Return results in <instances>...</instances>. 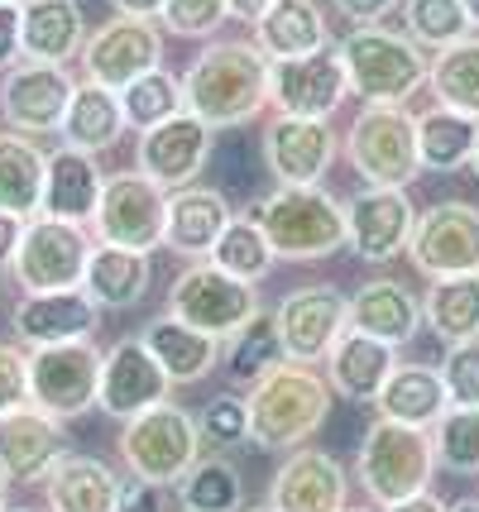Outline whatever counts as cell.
<instances>
[{
	"instance_id": "cell-12",
	"label": "cell",
	"mask_w": 479,
	"mask_h": 512,
	"mask_svg": "<svg viewBox=\"0 0 479 512\" xmlns=\"http://www.w3.org/2000/svg\"><path fill=\"white\" fill-rule=\"evenodd\" d=\"M350 96L341 48L326 44L302 58H269V106L278 115H307V120H331Z\"/></svg>"
},
{
	"instance_id": "cell-28",
	"label": "cell",
	"mask_w": 479,
	"mask_h": 512,
	"mask_svg": "<svg viewBox=\"0 0 479 512\" xmlns=\"http://www.w3.org/2000/svg\"><path fill=\"white\" fill-rule=\"evenodd\" d=\"M393 345H384V340H374V335L365 331H350L331 345V355H326V379H331V388L341 393V398L350 402H374L379 398V388L388 383V374H393Z\"/></svg>"
},
{
	"instance_id": "cell-13",
	"label": "cell",
	"mask_w": 479,
	"mask_h": 512,
	"mask_svg": "<svg viewBox=\"0 0 479 512\" xmlns=\"http://www.w3.org/2000/svg\"><path fill=\"white\" fill-rule=\"evenodd\" d=\"M408 259L427 278L479 273V206L470 201H436L427 206L408 240Z\"/></svg>"
},
{
	"instance_id": "cell-9",
	"label": "cell",
	"mask_w": 479,
	"mask_h": 512,
	"mask_svg": "<svg viewBox=\"0 0 479 512\" xmlns=\"http://www.w3.org/2000/svg\"><path fill=\"white\" fill-rule=\"evenodd\" d=\"M101 398V350L92 340H58L29 350V402L48 417H87Z\"/></svg>"
},
{
	"instance_id": "cell-51",
	"label": "cell",
	"mask_w": 479,
	"mask_h": 512,
	"mask_svg": "<svg viewBox=\"0 0 479 512\" xmlns=\"http://www.w3.org/2000/svg\"><path fill=\"white\" fill-rule=\"evenodd\" d=\"M20 235H24V216H15V211H0V268L15 259Z\"/></svg>"
},
{
	"instance_id": "cell-37",
	"label": "cell",
	"mask_w": 479,
	"mask_h": 512,
	"mask_svg": "<svg viewBox=\"0 0 479 512\" xmlns=\"http://www.w3.org/2000/svg\"><path fill=\"white\" fill-rule=\"evenodd\" d=\"M479 139V120L451 106H432L427 115H417V154H422V173H456L470 168Z\"/></svg>"
},
{
	"instance_id": "cell-33",
	"label": "cell",
	"mask_w": 479,
	"mask_h": 512,
	"mask_svg": "<svg viewBox=\"0 0 479 512\" xmlns=\"http://www.w3.org/2000/svg\"><path fill=\"white\" fill-rule=\"evenodd\" d=\"M144 345L154 350V359L163 364V374L173 379V388L202 383L206 374L221 364V340L197 331V326H187V321H178V316L154 321V326L144 331Z\"/></svg>"
},
{
	"instance_id": "cell-19",
	"label": "cell",
	"mask_w": 479,
	"mask_h": 512,
	"mask_svg": "<svg viewBox=\"0 0 479 512\" xmlns=\"http://www.w3.org/2000/svg\"><path fill=\"white\" fill-rule=\"evenodd\" d=\"M211 139H216V130L206 125L202 115L192 111L168 115L163 125L139 134V173H149L168 192L192 187L202 178L206 158H211Z\"/></svg>"
},
{
	"instance_id": "cell-59",
	"label": "cell",
	"mask_w": 479,
	"mask_h": 512,
	"mask_svg": "<svg viewBox=\"0 0 479 512\" xmlns=\"http://www.w3.org/2000/svg\"><path fill=\"white\" fill-rule=\"evenodd\" d=\"M240 512H278L274 503H259V508H240Z\"/></svg>"
},
{
	"instance_id": "cell-26",
	"label": "cell",
	"mask_w": 479,
	"mask_h": 512,
	"mask_svg": "<svg viewBox=\"0 0 479 512\" xmlns=\"http://www.w3.org/2000/svg\"><path fill=\"white\" fill-rule=\"evenodd\" d=\"M20 39L29 63H58L68 67L82 58L87 44V20L77 0H24L20 5Z\"/></svg>"
},
{
	"instance_id": "cell-16",
	"label": "cell",
	"mask_w": 479,
	"mask_h": 512,
	"mask_svg": "<svg viewBox=\"0 0 479 512\" xmlns=\"http://www.w3.org/2000/svg\"><path fill=\"white\" fill-rule=\"evenodd\" d=\"M77 91V77L58 63H29L5 72L0 82V115L5 125L20 134H58L63 130V115H68V101Z\"/></svg>"
},
{
	"instance_id": "cell-42",
	"label": "cell",
	"mask_w": 479,
	"mask_h": 512,
	"mask_svg": "<svg viewBox=\"0 0 479 512\" xmlns=\"http://www.w3.org/2000/svg\"><path fill=\"white\" fill-rule=\"evenodd\" d=\"M274 259H278L274 245H269L264 225L254 221V216H230L226 235L211 249V264H221L226 273L245 278V283H259V278L274 268Z\"/></svg>"
},
{
	"instance_id": "cell-35",
	"label": "cell",
	"mask_w": 479,
	"mask_h": 512,
	"mask_svg": "<svg viewBox=\"0 0 479 512\" xmlns=\"http://www.w3.org/2000/svg\"><path fill=\"white\" fill-rule=\"evenodd\" d=\"M63 144L72 149H87V154H106L120 144L125 134V111H120V91L101 87V82H77L63 115Z\"/></svg>"
},
{
	"instance_id": "cell-30",
	"label": "cell",
	"mask_w": 479,
	"mask_h": 512,
	"mask_svg": "<svg viewBox=\"0 0 479 512\" xmlns=\"http://www.w3.org/2000/svg\"><path fill=\"white\" fill-rule=\"evenodd\" d=\"M374 407H379V417H388V422H408V426H427L432 431L441 422V412L451 407V393H446L441 369H432V364H393V374L379 388Z\"/></svg>"
},
{
	"instance_id": "cell-31",
	"label": "cell",
	"mask_w": 479,
	"mask_h": 512,
	"mask_svg": "<svg viewBox=\"0 0 479 512\" xmlns=\"http://www.w3.org/2000/svg\"><path fill=\"white\" fill-rule=\"evenodd\" d=\"M149 278H154L149 254L125 249V245H92V259H87V278H82V288H87V297H92L101 312H125V307L144 302Z\"/></svg>"
},
{
	"instance_id": "cell-18",
	"label": "cell",
	"mask_w": 479,
	"mask_h": 512,
	"mask_svg": "<svg viewBox=\"0 0 479 512\" xmlns=\"http://www.w3.org/2000/svg\"><path fill=\"white\" fill-rule=\"evenodd\" d=\"M417 206L408 187H365L355 201H345V245L365 264H388L408 254Z\"/></svg>"
},
{
	"instance_id": "cell-41",
	"label": "cell",
	"mask_w": 479,
	"mask_h": 512,
	"mask_svg": "<svg viewBox=\"0 0 479 512\" xmlns=\"http://www.w3.org/2000/svg\"><path fill=\"white\" fill-rule=\"evenodd\" d=\"M120 111H125V125H130V130H139V134L154 130L168 115L187 111L183 77H173V72H163V67L144 72V77H135L130 87L120 91Z\"/></svg>"
},
{
	"instance_id": "cell-21",
	"label": "cell",
	"mask_w": 479,
	"mask_h": 512,
	"mask_svg": "<svg viewBox=\"0 0 479 512\" xmlns=\"http://www.w3.org/2000/svg\"><path fill=\"white\" fill-rule=\"evenodd\" d=\"M345 493H350V479H345L336 455L297 446L278 465L274 484H269V503L278 512H341Z\"/></svg>"
},
{
	"instance_id": "cell-7",
	"label": "cell",
	"mask_w": 479,
	"mask_h": 512,
	"mask_svg": "<svg viewBox=\"0 0 479 512\" xmlns=\"http://www.w3.org/2000/svg\"><path fill=\"white\" fill-rule=\"evenodd\" d=\"M345 158L369 187H408L422 173L417 115L408 106H365L350 120Z\"/></svg>"
},
{
	"instance_id": "cell-20",
	"label": "cell",
	"mask_w": 479,
	"mask_h": 512,
	"mask_svg": "<svg viewBox=\"0 0 479 512\" xmlns=\"http://www.w3.org/2000/svg\"><path fill=\"white\" fill-rule=\"evenodd\" d=\"M336 158V134L326 120L307 115H274L264 130V163L278 187H317Z\"/></svg>"
},
{
	"instance_id": "cell-49",
	"label": "cell",
	"mask_w": 479,
	"mask_h": 512,
	"mask_svg": "<svg viewBox=\"0 0 479 512\" xmlns=\"http://www.w3.org/2000/svg\"><path fill=\"white\" fill-rule=\"evenodd\" d=\"M15 58H24V39H20V5L0 0V67H15Z\"/></svg>"
},
{
	"instance_id": "cell-50",
	"label": "cell",
	"mask_w": 479,
	"mask_h": 512,
	"mask_svg": "<svg viewBox=\"0 0 479 512\" xmlns=\"http://www.w3.org/2000/svg\"><path fill=\"white\" fill-rule=\"evenodd\" d=\"M331 5H336L350 24H379L384 15H393L403 0H331Z\"/></svg>"
},
{
	"instance_id": "cell-62",
	"label": "cell",
	"mask_w": 479,
	"mask_h": 512,
	"mask_svg": "<svg viewBox=\"0 0 479 512\" xmlns=\"http://www.w3.org/2000/svg\"><path fill=\"white\" fill-rule=\"evenodd\" d=\"M10 5H24V0H10Z\"/></svg>"
},
{
	"instance_id": "cell-8",
	"label": "cell",
	"mask_w": 479,
	"mask_h": 512,
	"mask_svg": "<svg viewBox=\"0 0 479 512\" xmlns=\"http://www.w3.org/2000/svg\"><path fill=\"white\" fill-rule=\"evenodd\" d=\"M254 312H259L254 283L226 273V268L211 264V259H192L173 278V292H168V316H178V321L216 335V340H230Z\"/></svg>"
},
{
	"instance_id": "cell-23",
	"label": "cell",
	"mask_w": 479,
	"mask_h": 512,
	"mask_svg": "<svg viewBox=\"0 0 479 512\" xmlns=\"http://www.w3.org/2000/svg\"><path fill=\"white\" fill-rule=\"evenodd\" d=\"M101 321L87 288H63V292H24V302L15 307L10 326L20 335V345L39 350V345H58V340H87Z\"/></svg>"
},
{
	"instance_id": "cell-17",
	"label": "cell",
	"mask_w": 479,
	"mask_h": 512,
	"mask_svg": "<svg viewBox=\"0 0 479 512\" xmlns=\"http://www.w3.org/2000/svg\"><path fill=\"white\" fill-rule=\"evenodd\" d=\"M274 321L288 359L321 364L331 355V345L350 331V297H341L331 283H312V288L288 292L274 307Z\"/></svg>"
},
{
	"instance_id": "cell-53",
	"label": "cell",
	"mask_w": 479,
	"mask_h": 512,
	"mask_svg": "<svg viewBox=\"0 0 479 512\" xmlns=\"http://www.w3.org/2000/svg\"><path fill=\"white\" fill-rule=\"evenodd\" d=\"M115 15H135V20H154L163 10V0H111Z\"/></svg>"
},
{
	"instance_id": "cell-2",
	"label": "cell",
	"mask_w": 479,
	"mask_h": 512,
	"mask_svg": "<svg viewBox=\"0 0 479 512\" xmlns=\"http://www.w3.org/2000/svg\"><path fill=\"white\" fill-rule=\"evenodd\" d=\"M331 398H336V388L317 374V364L283 359L278 369L250 383V398H245L250 441L259 450H297L307 436H317L326 426Z\"/></svg>"
},
{
	"instance_id": "cell-10",
	"label": "cell",
	"mask_w": 479,
	"mask_h": 512,
	"mask_svg": "<svg viewBox=\"0 0 479 512\" xmlns=\"http://www.w3.org/2000/svg\"><path fill=\"white\" fill-rule=\"evenodd\" d=\"M87 259H92V240L77 221H58V216H29L15 249V278L24 292H63L82 288L87 278Z\"/></svg>"
},
{
	"instance_id": "cell-11",
	"label": "cell",
	"mask_w": 479,
	"mask_h": 512,
	"mask_svg": "<svg viewBox=\"0 0 479 512\" xmlns=\"http://www.w3.org/2000/svg\"><path fill=\"white\" fill-rule=\"evenodd\" d=\"M168 230V187L149 178V173H115L101 187V206H96V235L101 245H125L139 254H154Z\"/></svg>"
},
{
	"instance_id": "cell-47",
	"label": "cell",
	"mask_w": 479,
	"mask_h": 512,
	"mask_svg": "<svg viewBox=\"0 0 479 512\" xmlns=\"http://www.w3.org/2000/svg\"><path fill=\"white\" fill-rule=\"evenodd\" d=\"M441 379H446V393L456 407H470L479 402V340H465V345H446V359H441Z\"/></svg>"
},
{
	"instance_id": "cell-57",
	"label": "cell",
	"mask_w": 479,
	"mask_h": 512,
	"mask_svg": "<svg viewBox=\"0 0 479 512\" xmlns=\"http://www.w3.org/2000/svg\"><path fill=\"white\" fill-rule=\"evenodd\" d=\"M10 508V479H5V474H0V512Z\"/></svg>"
},
{
	"instance_id": "cell-27",
	"label": "cell",
	"mask_w": 479,
	"mask_h": 512,
	"mask_svg": "<svg viewBox=\"0 0 479 512\" xmlns=\"http://www.w3.org/2000/svg\"><path fill=\"white\" fill-rule=\"evenodd\" d=\"M101 168L87 149H72L63 144L58 154H48V173H44V216L58 221H77L87 225L96 221V206H101Z\"/></svg>"
},
{
	"instance_id": "cell-45",
	"label": "cell",
	"mask_w": 479,
	"mask_h": 512,
	"mask_svg": "<svg viewBox=\"0 0 479 512\" xmlns=\"http://www.w3.org/2000/svg\"><path fill=\"white\" fill-rule=\"evenodd\" d=\"M159 20L178 39H211L230 20V5L226 0H163Z\"/></svg>"
},
{
	"instance_id": "cell-56",
	"label": "cell",
	"mask_w": 479,
	"mask_h": 512,
	"mask_svg": "<svg viewBox=\"0 0 479 512\" xmlns=\"http://www.w3.org/2000/svg\"><path fill=\"white\" fill-rule=\"evenodd\" d=\"M446 512H479V498H460V503H451Z\"/></svg>"
},
{
	"instance_id": "cell-3",
	"label": "cell",
	"mask_w": 479,
	"mask_h": 512,
	"mask_svg": "<svg viewBox=\"0 0 479 512\" xmlns=\"http://www.w3.org/2000/svg\"><path fill=\"white\" fill-rule=\"evenodd\" d=\"M336 48L350 77V96H360L365 106H408L422 91L427 63H432L408 34L384 24H355Z\"/></svg>"
},
{
	"instance_id": "cell-25",
	"label": "cell",
	"mask_w": 479,
	"mask_h": 512,
	"mask_svg": "<svg viewBox=\"0 0 479 512\" xmlns=\"http://www.w3.org/2000/svg\"><path fill=\"white\" fill-rule=\"evenodd\" d=\"M125 479L96 455H58V465L44 474L48 512H120Z\"/></svg>"
},
{
	"instance_id": "cell-55",
	"label": "cell",
	"mask_w": 479,
	"mask_h": 512,
	"mask_svg": "<svg viewBox=\"0 0 479 512\" xmlns=\"http://www.w3.org/2000/svg\"><path fill=\"white\" fill-rule=\"evenodd\" d=\"M460 5H465V15H470V29L479 34V0H460Z\"/></svg>"
},
{
	"instance_id": "cell-46",
	"label": "cell",
	"mask_w": 479,
	"mask_h": 512,
	"mask_svg": "<svg viewBox=\"0 0 479 512\" xmlns=\"http://www.w3.org/2000/svg\"><path fill=\"white\" fill-rule=\"evenodd\" d=\"M197 426H202V441L211 450H226V446H240V441H250V407H245V398H211L202 407V417H197Z\"/></svg>"
},
{
	"instance_id": "cell-29",
	"label": "cell",
	"mask_w": 479,
	"mask_h": 512,
	"mask_svg": "<svg viewBox=\"0 0 479 512\" xmlns=\"http://www.w3.org/2000/svg\"><path fill=\"white\" fill-rule=\"evenodd\" d=\"M350 326L398 350L422 326V302L398 278H374V283H365V288L350 297Z\"/></svg>"
},
{
	"instance_id": "cell-39",
	"label": "cell",
	"mask_w": 479,
	"mask_h": 512,
	"mask_svg": "<svg viewBox=\"0 0 479 512\" xmlns=\"http://www.w3.org/2000/svg\"><path fill=\"white\" fill-rule=\"evenodd\" d=\"M178 503H183L187 512H240V503H245V479H240L235 460L221 455V450L202 455V460L183 474Z\"/></svg>"
},
{
	"instance_id": "cell-48",
	"label": "cell",
	"mask_w": 479,
	"mask_h": 512,
	"mask_svg": "<svg viewBox=\"0 0 479 512\" xmlns=\"http://www.w3.org/2000/svg\"><path fill=\"white\" fill-rule=\"evenodd\" d=\"M29 402V355L20 345H0V417Z\"/></svg>"
},
{
	"instance_id": "cell-63",
	"label": "cell",
	"mask_w": 479,
	"mask_h": 512,
	"mask_svg": "<svg viewBox=\"0 0 479 512\" xmlns=\"http://www.w3.org/2000/svg\"><path fill=\"white\" fill-rule=\"evenodd\" d=\"M0 288H5V278H0Z\"/></svg>"
},
{
	"instance_id": "cell-36",
	"label": "cell",
	"mask_w": 479,
	"mask_h": 512,
	"mask_svg": "<svg viewBox=\"0 0 479 512\" xmlns=\"http://www.w3.org/2000/svg\"><path fill=\"white\" fill-rule=\"evenodd\" d=\"M422 321L432 326L441 345L479 340V273L432 278V288L422 297Z\"/></svg>"
},
{
	"instance_id": "cell-32",
	"label": "cell",
	"mask_w": 479,
	"mask_h": 512,
	"mask_svg": "<svg viewBox=\"0 0 479 512\" xmlns=\"http://www.w3.org/2000/svg\"><path fill=\"white\" fill-rule=\"evenodd\" d=\"M250 29L254 44L264 48V58H302V53H317L331 44L317 0H274Z\"/></svg>"
},
{
	"instance_id": "cell-4",
	"label": "cell",
	"mask_w": 479,
	"mask_h": 512,
	"mask_svg": "<svg viewBox=\"0 0 479 512\" xmlns=\"http://www.w3.org/2000/svg\"><path fill=\"white\" fill-rule=\"evenodd\" d=\"M269 245L288 264H317L345 249V206L326 187H274L254 206Z\"/></svg>"
},
{
	"instance_id": "cell-6",
	"label": "cell",
	"mask_w": 479,
	"mask_h": 512,
	"mask_svg": "<svg viewBox=\"0 0 479 512\" xmlns=\"http://www.w3.org/2000/svg\"><path fill=\"white\" fill-rule=\"evenodd\" d=\"M355 474H360L365 493L379 508L432 489V474H436L432 431H427V426H408V422L379 417V422L365 431V441H360Z\"/></svg>"
},
{
	"instance_id": "cell-14",
	"label": "cell",
	"mask_w": 479,
	"mask_h": 512,
	"mask_svg": "<svg viewBox=\"0 0 479 512\" xmlns=\"http://www.w3.org/2000/svg\"><path fill=\"white\" fill-rule=\"evenodd\" d=\"M163 63V34L154 20L115 15L82 44V72L87 82H101L111 91H125L135 77L154 72Z\"/></svg>"
},
{
	"instance_id": "cell-44",
	"label": "cell",
	"mask_w": 479,
	"mask_h": 512,
	"mask_svg": "<svg viewBox=\"0 0 479 512\" xmlns=\"http://www.w3.org/2000/svg\"><path fill=\"white\" fill-rule=\"evenodd\" d=\"M403 29H408L412 44L432 48V53L465 39V34H475L460 0H403Z\"/></svg>"
},
{
	"instance_id": "cell-15",
	"label": "cell",
	"mask_w": 479,
	"mask_h": 512,
	"mask_svg": "<svg viewBox=\"0 0 479 512\" xmlns=\"http://www.w3.org/2000/svg\"><path fill=\"white\" fill-rule=\"evenodd\" d=\"M168 393H173V379L163 374V364L144 345V335H125L101 355V398H96V407L106 417L130 422L139 412L168 402Z\"/></svg>"
},
{
	"instance_id": "cell-60",
	"label": "cell",
	"mask_w": 479,
	"mask_h": 512,
	"mask_svg": "<svg viewBox=\"0 0 479 512\" xmlns=\"http://www.w3.org/2000/svg\"><path fill=\"white\" fill-rule=\"evenodd\" d=\"M341 512H365V508H341Z\"/></svg>"
},
{
	"instance_id": "cell-58",
	"label": "cell",
	"mask_w": 479,
	"mask_h": 512,
	"mask_svg": "<svg viewBox=\"0 0 479 512\" xmlns=\"http://www.w3.org/2000/svg\"><path fill=\"white\" fill-rule=\"evenodd\" d=\"M470 173L479 178V139H475V158H470Z\"/></svg>"
},
{
	"instance_id": "cell-40",
	"label": "cell",
	"mask_w": 479,
	"mask_h": 512,
	"mask_svg": "<svg viewBox=\"0 0 479 512\" xmlns=\"http://www.w3.org/2000/svg\"><path fill=\"white\" fill-rule=\"evenodd\" d=\"M283 359H288V350H283V335H278L274 312H254L250 321L226 340V374L235 383L264 379V374L278 369Z\"/></svg>"
},
{
	"instance_id": "cell-24",
	"label": "cell",
	"mask_w": 479,
	"mask_h": 512,
	"mask_svg": "<svg viewBox=\"0 0 479 512\" xmlns=\"http://www.w3.org/2000/svg\"><path fill=\"white\" fill-rule=\"evenodd\" d=\"M230 225V201L216 187H178L168 192V230H163V245L183 259H211L216 240L226 235Z\"/></svg>"
},
{
	"instance_id": "cell-38",
	"label": "cell",
	"mask_w": 479,
	"mask_h": 512,
	"mask_svg": "<svg viewBox=\"0 0 479 512\" xmlns=\"http://www.w3.org/2000/svg\"><path fill=\"white\" fill-rule=\"evenodd\" d=\"M427 87H432L436 106H451L479 120V34L436 48L427 63Z\"/></svg>"
},
{
	"instance_id": "cell-1",
	"label": "cell",
	"mask_w": 479,
	"mask_h": 512,
	"mask_svg": "<svg viewBox=\"0 0 479 512\" xmlns=\"http://www.w3.org/2000/svg\"><path fill=\"white\" fill-rule=\"evenodd\" d=\"M187 111L202 115L211 130L245 125L269 106V58L259 44L221 39L197 53V63L183 72Z\"/></svg>"
},
{
	"instance_id": "cell-5",
	"label": "cell",
	"mask_w": 479,
	"mask_h": 512,
	"mask_svg": "<svg viewBox=\"0 0 479 512\" xmlns=\"http://www.w3.org/2000/svg\"><path fill=\"white\" fill-rule=\"evenodd\" d=\"M202 426L178 402H159L149 412H139L120 431V460L139 484L154 489H178L183 474L202 460Z\"/></svg>"
},
{
	"instance_id": "cell-22",
	"label": "cell",
	"mask_w": 479,
	"mask_h": 512,
	"mask_svg": "<svg viewBox=\"0 0 479 512\" xmlns=\"http://www.w3.org/2000/svg\"><path fill=\"white\" fill-rule=\"evenodd\" d=\"M63 455V422L24 402L0 417V474L10 484H39Z\"/></svg>"
},
{
	"instance_id": "cell-52",
	"label": "cell",
	"mask_w": 479,
	"mask_h": 512,
	"mask_svg": "<svg viewBox=\"0 0 479 512\" xmlns=\"http://www.w3.org/2000/svg\"><path fill=\"white\" fill-rule=\"evenodd\" d=\"M384 512H446V503H441L432 489H422V493H412V498H398V503H388Z\"/></svg>"
},
{
	"instance_id": "cell-54",
	"label": "cell",
	"mask_w": 479,
	"mask_h": 512,
	"mask_svg": "<svg viewBox=\"0 0 479 512\" xmlns=\"http://www.w3.org/2000/svg\"><path fill=\"white\" fill-rule=\"evenodd\" d=\"M226 5H230V20L254 24L259 15H264V10H269V5H274V0H226Z\"/></svg>"
},
{
	"instance_id": "cell-43",
	"label": "cell",
	"mask_w": 479,
	"mask_h": 512,
	"mask_svg": "<svg viewBox=\"0 0 479 512\" xmlns=\"http://www.w3.org/2000/svg\"><path fill=\"white\" fill-rule=\"evenodd\" d=\"M432 446H436V465L451 469V474H479V402L470 407H446L441 422L432 426Z\"/></svg>"
},
{
	"instance_id": "cell-34",
	"label": "cell",
	"mask_w": 479,
	"mask_h": 512,
	"mask_svg": "<svg viewBox=\"0 0 479 512\" xmlns=\"http://www.w3.org/2000/svg\"><path fill=\"white\" fill-rule=\"evenodd\" d=\"M44 173L48 154L34 144V134L0 130V211L39 216L44 211Z\"/></svg>"
},
{
	"instance_id": "cell-61",
	"label": "cell",
	"mask_w": 479,
	"mask_h": 512,
	"mask_svg": "<svg viewBox=\"0 0 479 512\" xmlns=\"http://www.w3.org/2000/svg\"><path fill=\"white\" fill-rule=\"evenodd\" d=\"M5 512H29V508H5Z\"/></svg>"
}]
</instances>
